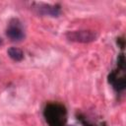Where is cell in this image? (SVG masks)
Here are the masks:
<instances>
[{
	"label": "cell",
	"instance_id": "cell-1",
	"mask_svg": "<svg viewBox=\"0 0 126 126\" xmlns=\"http://www.w3.org/2000/svg\"><path fill=\"white\" fill-rule=\"evenodd\" d=\"M43 115L48 126H64L67 120V110L63 104L58 102L46 104Z\"/></svg>",
	"mask_w": 126,
	"mask_h": 126
},
{
	"label": "cell",
	"instance_id": "cell-2",
	"mask_svg": "<svg viewBox=\"0 0 126 126\" xmlns=\"http://www.w3.org/2000/svg\"><path fill=\"white\" fill-rule=\"evenodd\" d=\"M66 37L70 41L89 43L94 41L97 38V33L90 30H80V31H70L66 32Z\"/></svg>",
	"mask_w": 126,
	"mask_h": 126
},
{
	"label": "cell",
	"instance_id": "cell-3",
	"mask_svg": "<svg viewBox=\"0 0 126 126\" xmlns=\"http://www.w3.org/2000/svg\"><path fill=\"white\" fill-rule=\"evenodd\" d=\"M6 35L12 41H21L25 38V31L19 19H12L7 27Z\"/></svg>",
	"mask_w": 126,
	"mask_h": 126
},
{
	"label": "cell",
	"instance_id": "cell-4",
	"mask_svg": "<svg viewBox=\"0 0 126 126\" xmlns=\"http://www.w3.org/2000/svg\"><path fill=\"white\" fill-rule=\"evenodd\" d=\"M32 10L39 16L58 17L60 15V6L46 3H32Z\"/></svg>",
	"mask_w": 126,
	"mask_h": 126
},
{
	"label": "cell",
	"instance_id": "cell-5",
	"mask_svg": "<svg viewBox=\"0 0 126 126\" xmlns=\"http://www.w3.org/2000/svg\"><path fill=\"white\" fill-rule=\"evenodd\" d=\"M108 81H109V83L114 87V89H115L116 91H118V92L124 90L125 87H126L125 78H124V77L119 78L116 72H112V73L109 74V76H108Z\"/></svg>",
	"mask_w": 126,
	"mask_h": 126
},
{
	"label": "cell",
	"instance_id": "cell-6",
	"mask_svg": "<svg viewBox=\"0 0 126 126\" xmlns=\"http://www.w3.org/2000/svg\"><path fill=\"white\" fill-rule=\"evenodd\" d=\"M7 53L9 55V57L11 59H13L14 61H22L23 58H24V53L23 51L18 48V47H10L8 50H7Z\"/></svg>",
	"mask_w": 126,
	"mask_h": 126
},
{
	"label": "cell",
	"instance_id": "cell-7",
	"mask_svg": "<svg viewBox=\"0 0 126 126\" xmlns=\"http://www.w3.org/2000/svg\"><path fill=\"white\" fill-rule=\"evenodd\" d=\"M118 67L122 70L125 69V57L123 54H120V56L118 57Z\"/></svg>",
	"mask_w": 126,
	"mask_h": 126
},
{
	"label": "cell",
	"instance_id": "cell-8",
	"mask_svg": "<svg viewBox=\"0 0 126 126\" xmlns=\"http://www.w3.org/2000/svg\"><path fill=\"white\" fill-rule=\"evenodd\" d=\"M80 121L82 122V124H83V126H94V125H93V124H91L90 122H88L86 119H83L82 117L80 118Z\"/></svg>",
	"mask_w": 126,
	"mask_h": 126
},
{
	"label": "cell",
	"instance_id": "cell-9",
	"mask_svg": "<svg viewBox=\"0 0 126 126\" xmlns=\"http://www.w3.org/2000/svg\"><path fill=\"white\" fill-rule=\"evenodd\" d=\"M2 44H3V39L0 37V45H2Z\"/></svg>",
	"mask_w": 126,
	"mask_h": 126
},
{
	"label": "cell",
	"instance_id": "cell-10",
	"mask_svg": "<svg viewBox=\"0 0 126 126\" xmlns=\"http://www.w3.org/2000/svg\"><path fill=\"white\" fill-rule=\"evenodd\" d=\"M67 126H75V125H67Z\"/></svg>",
	"mask_w": 126,
	"mask_h": 126
}]
</instances>
